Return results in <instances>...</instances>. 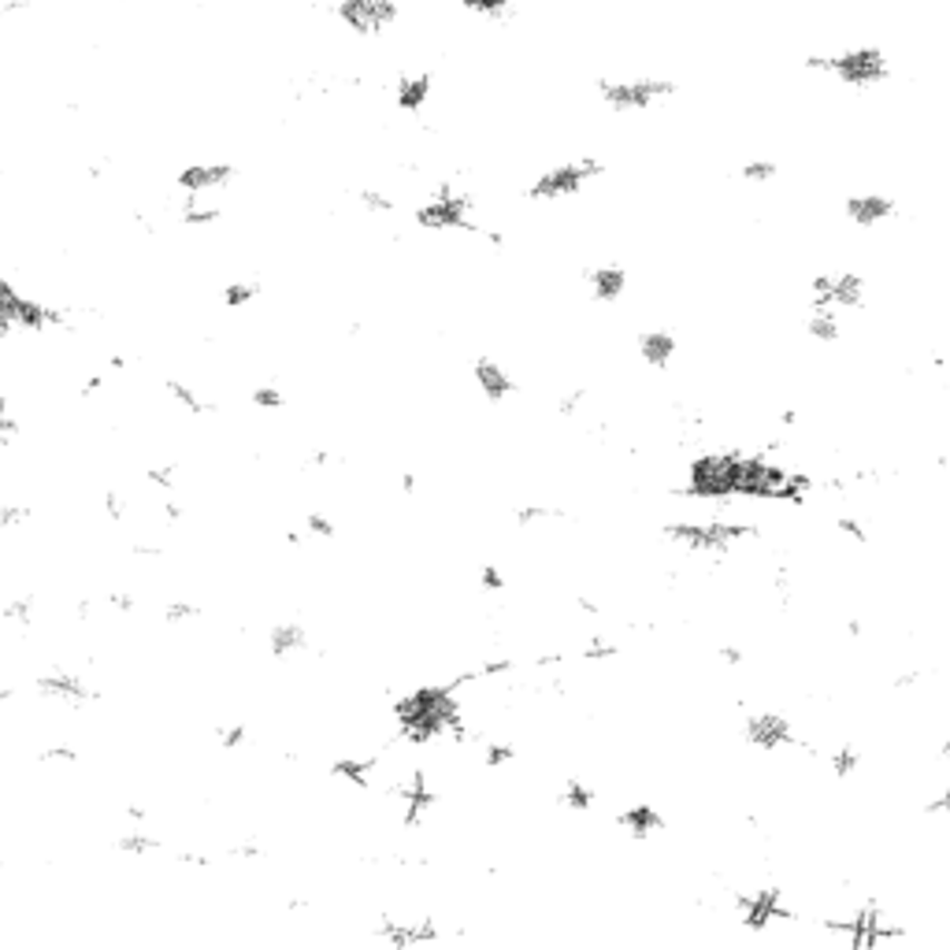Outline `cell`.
Listing matches in <instances>:
<instances>
[{"label": "cell", "mask_w": 950, "mask_h": 950, "mask_svg": "<svg viewBox=\"0 0 950 950\" xmlns=\"http://www.w3.org/2000/svg\"><path fill=\"white\" fill-rule=\"evenodd\" d=\"M635 349H639V360H643L650 372H669L680 353V342L669 327H650L635 338Z\"/></svg>", "instance_id": "obj_12"}, {"label": "cell", "mask_w": 950, "mask_h": 950, "mask_svg": "<svg viewBox=\"0 0 950 950\" xmlns=\"http://www.w3.org/2000/svg\"><path fill=\"white\" fill-rule=\"evenodd\" d=\"M843 212L854 227L872 230V227H880V224H888V219L899 216V201H894L891 194H850L843 201Z\"/></svg>", "instance_id": "obj_10"}, {"label": "cell", "mask_w": 950, "mask_h": 950, "mask_svg": "<svg viewBox=\"0 0 950 950\" xmlns=\"http://www.w3.org/2000/svg\"><path fill=\"white\" fill-rule=\"evenodd\" d=\"M835 532L843 535V538H850V543H858V546H865V543H869L865 524L854 521V516H839V521H835Z\"/></svg>", "instance_id": "obj_19"}, {"label": "cell", "mask_w": 950, "mask_h": 950, "mask_svg": "<svg viewBox=\"0 0 950 950\" xmlns=\"http://www.w3.org/2000/svg\"><path fill=\"white\" fill-rule=\"evenodd\" d=\"M869 283L858 271H821L810 283V308H832V313H854L865 305Z\"/></svg>", "instance_id": "obj_7"}, {"label": "cell", "mask_w": 950, "mask_h": 950, "mask_svg": "<svg viewBox=\"0 0 950 950\" xmlns=\"http://www.w3.org/2000/svg\"><path fill=\"white\" fill-rule=\"evenodd\" d=\"M805 71H821V75H832L835 82H843L847 90H877L891 79V60L888 52L880 46H850V49H839V52H810L802 60Z\"/></svg>", "instance_id": "obj_2"}, {"label": "cell", "mask_w": 950, "mask_h": 950, "mask_svg": "<svg viewBox=\"0 0 950 950\" xmlns=\"http://www.w3.org/2000/svg\"><path fill=\"white\" fill-rule=\"evenodd\" d=\"M472 383H475V390L487 397L491 405L509 402V397H516V390H521L516 375L505 368L502 360H494L491 353H479V357L472 360Z\"/></svg>", "instance_id": "obj_9"}, {"label": "cell", "mask_w": 950, "mask_h": 950, "mask_svg": "<svg viewBox=\"0 0 950 950\" xmlns=\"http://www.w3.org/2000/svg\"><path fill=\"white\" fill-rule=\"evenodd\" d=\"M746 449H705L699 457L687 461V475H683V498L694 502H739V487H743L746 472Z\"/></svg>", "instance_id": "obj_1"}, {"label": "cell", "mask_w": 950, "mask_h": 950, "mask_svg": "<svg viewBox=\"0 0 950 950\" xmlns=\"http://www.w3.org/2000/svg\"><path fill=\"white\" fill-rule=\"evenodd\" d=\"M661 535H665L669 543H676L680 550H687V554L724 557V554H732L735 546H743V543H750V538H758V524L705 516V521H672V524L661 527Z\"/></svg>", "instance_id": "obj_3"}, {"label": "cell", "mask_w": 950, "mask_h": 950, "mask_svg": "<svg viewBox=\"0 0 950 950\" xmlns=\"http://www.w3.org/2000/svg\"><path fill=\"white\" fill-rule=\"evenodd\" d=\"M739 179H743L746 186H769V182L780 179V164L769 160V157H754L739 168Z\"/></svg>", "instance_id": "obj_15"}, {"label": "cell", "mask_w": 950, "mask_h": 950, "mask_svg": "<svg viewBox=\"0 0 950 950\" xmlns=\"http://www.w3.org/2000/svg\"><path fill=\"white\" fill-rule=\"evenodd\" d=\"M431 93H435V75L431 71H413V75H402L394 86V105L397 112H424V108L431 105Z\"/></svg>", "instance_id": "obj_13"}, {"label": "cell", "mask_w": 950, "mask_h": 950, "mask_svg": "<svg viewBox=\"0 0 950 950\" xmlns=\"http://www.w3.org/2000/svg\"><path fill=\"white\" fill-rule=\"evenodd\" d=\"M561 509H554V505H543V502H535V505H516V513H513V521L521 524V527H535V524H550V521H561Z\"/></svg>", "instance_id": "obj_17"}, {"label": "cell", "mask_w": 950, "mask_h": 950, "mask_svg": "<svg viewBox=\"0 0 950 950\" xmlns=\"http://www.w3.org/2000/svg\"><path fill=\"white\" fill-rule=\"evenodd\" d=\"M805 335L821 342V346H835L843 338V316L832 313V308H810L805 313Z\"/></svg>", "instance_id": "obj_14"}, {"label": "cell", "mask_w": 950, "mask_h": 950, "mask_svg": "<svg viewBox=\"0 0 950 950\" xmlns=\"http://www.w3.org/2000/svg\"><path fill=\"white\" fill-rule=\"evenodd\" d=\"M583 402H587V390H568V394H561V397H557L554 413H557L561 419H576V416H580V408H583Z\"/></svg>", "instance_id": "obj_18"}, {"label": "cell", "mask_w": 950, "mask_h": 950, "mask_svg": "<svg viewBox=\"0 0 950 950\" xmlns=\"http://www.w3.org/2000/svg\"><path fill=\"white\" fill-rule=\"evenodd\" d=\"M461 8L479 19H491V23H502V19L513 16L516 0H461Z\"/></svg>", "instance_id": "obj_16"}, {"label": "cell", "mask_w": 950, "mask_h": 950, "mask_svg": "<svg viewBox=\"0 0 950 950\" xmlns=\"http://www.w3.org/2000/svg\"><path fill=\"white\" fill-rule=\"evenodd\" d=\"M413 224L424 227V230H438V235H446V230H468V235H479V224H475V201L472 194L457 190V186H438L435 194H431V201L416 205L413 212Z\"/></svg>", "instance_id": "obj_6"}, {"label": "cell", "mask_w": 950, "mask_h": 950, "mask_svg": "<svg viewBox=\"0 0 950 950\" xmlns=\"http://www.w3.org/2000/svg\"><path fill=\"white\" fill-rule=\"evenodd\" d=\"M602 105L616 116L650 112V108L665 105L676 97V82L669 75H627V79H598Z\"/></svg>", "instance_id": "obj_5"}, {"label": "cell", "mask_w": 950, "mask_h": 950, "mask_svg": "<svg viewBox=\"0 0 950 950\" xmlns=\"http://www.w3.org/2000/svg\"><path fill=\"white\" fill-rule=\"evenodd\" d=\"M610 164L598 160V157H580V160H565V164H554V168L538 171L532 182H527L524 197L527 201H538V205H550V201H565V197H576L587 190L591 182L605 179Z\"/></svg>", "instance_id": "obj_4"}, {"label": "cell", "mask_w": 950, "mask_h": 950, "mask_svg": "<svg viewBox=\"0 0 950 950\" xmlns=\"http://www.w3.org/2000/svg\"><path fill=\"white\" fill-rule=\"evenodd\" d=\"M583 283H587V294L594 305H616L627 294V286H632V275H627V268H621V264H594V268L583 275Z\"/></svg>", "instance_id": "obj_11"}, {"label": "cell", "mask_w": 950, "mask_h": 950, "mask_svg": "<svg viewBox=\"0 0 950 950\" xmlns=\"http://www.w3.org/2000/svg\"><path fill=\"white\" fill-rule=\"evenodd\" d=\"M335 16L353 38H383L402 19V4L397 0H338Z\"/></svg>", "instance_id": "obj_8"}]
</instances>
